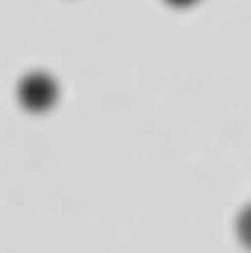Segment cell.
I'll list each match as a JSON object with an SVG mask.
<instances>
[{
  "mask_svg": "<svg viewBox=\"0 0 251 253\" xmlns=\"http://www.w3.org/2000/svg\"><path fill=\"white\" fill-rule=\"evenodd\" d=\"M17 97L26 111L31 114H45L55 107L57 97H59V88L57 81L45 71H31L19 81L17 85Z\"/></svg>",
  "mask_w": 251,
  "mask_h": 253,
  "instance_id": "1",
  "label": "cell"
},
{
  "mask_svg": "<svg viewBox=\"0 0 251 253\" xmlns=\"http://www.w3.org/2000/svg\"><path fill=\"white\" fill-rule=\"evenodd\" d=\"M168 5H173V7H190V5H195L199 0H166Z\"/></svg>",
  "mask_w": 251,
  "mask_h": 253,
  "instance_id": "2",
  "label": "cell"
}]
</instances>
